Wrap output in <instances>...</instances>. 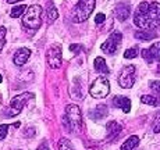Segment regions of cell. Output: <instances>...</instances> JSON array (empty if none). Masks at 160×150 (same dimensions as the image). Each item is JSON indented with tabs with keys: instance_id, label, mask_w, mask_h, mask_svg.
Instances as JSON below:
<instances>
[{
	"instance_id": "277c9868",
	"label": "cell",
	"mask_w": 160,
	"mask_h": 150,
	"mask_svg": "<svg viewBox=\"0 0 160 150\" xmlns=\"http://www.w3.org/2000/svg\"><path fill=\"white\" fill-rule=\"evenodd\" d=\"M95 4H96V0H78L72 8L71 20L77 24L87 21L91 17V14L93 13Z\"/></svg>"
},
{
	"instance_id": "d6986e66",
	"label": "cell",
	"mask_w": 160,
	"mask_h": 150,
	"mask_svg": "<svg viewBox=\"0 0 160 150\" xmlns=\"http://www.w3.org/2000/svg\"><path fill=\"white\" fill-rule=\"evenodd\" d=\"M121 129H122L121 125L117 124L116 121H110L109 124H107V135H109L110 139H112V138H116L120 132H121Z\"/></svg>"
},
{
	"instance_id": "52a82bcc",
	"label": "cell",
	"mask_w": 160,
	"mask_h": 150,
	"mask_svg": "<svg viewBox=\"0 0 160 150\" xmlns=\"http://www.w3.org/2000/svg\"><path fill=\"white\" fill-rule=\"evenodd\" d=\"M46 63H48L49 68H52V70H57L61 67V63H63V53H61L60 45L54 43L48 49V51H46Z\"/></svg>"
},
{
	"instance_id": "8fae6325",
	"label": "cell",
	"mask_w": 160,
	"mask_h": 150,
	"mask_svg": "<svg viewBox=\"0 0 160 150\" xmlns=\"http://www.w3.org/2000/svg\"><path fill=\"white\" fill-rule=\"evenodd\" d=\"M29 57H31V50L29 49L28 47H21L14 53L13 61H14V64L17 67H22L24 64H27V61L29 60Z\"/></svg>"
},
{
	"instance_id": "8992f818",
	"label": "cell",
	"mask_w": 160,
	"mask_h": 150,
	"mask_svg": "<svg viewBox=\"0 0 160 150\" xmlns=\"http://www.w3.org/2000/svg\"><path fill=\"white\" fill-rule=\"evenodd\" d=\"M33 97V93L31 92H25V93H21L18 96H14L13 99L10 100V107L6 110V114L10 115V117H14V115H18L22 109L28 104V102Z\"/></svg>"
},
{
	"instance_id": "9c48e42d",
	"label": "cell",
	"mask_w": 160,
	"mask_h": 150,
	"mask_svg": "<svg viewBox=\"0 0 160 150\" xmlns=\"http://www.w3.org/2000/svg\"><path fill=\"white\" fill-rule=\"evenodd\" d=\"M121 41H122V33L116 31V32H113L112 35L107 38V41L102 45L100 49H102V51H104L106 54H114L117 51V49H118L120 43H121Z\"/></svg>"
},
{
	"instance_id": "4fadbf2b",
	"label": "cell",
	"mask_w": 160,
	"mask_h": 150,
	"mask_svg": "<svg viewBox=\"0 0 160 150\" xmlns=\"http://www.w3.org/2000/svg\"><path fill=\"white\" fill-rule=\"evenodd\" d=\"M46 18H48V24H53L58 18V11L53 0H46Z\"/></svg>"
},
{
	"instance_id": "44dd1931",
	"label": "cell",
	"mask_w": 160,
	"mask_h": 150,
	"mask_svg": "<svg viewBox=\"0 0 160 150\" xmlns=\"http://www.w3.org/2000/svg\"><path fill=\"white\" fill-rule=\"evenodd\" d=\"M141 102H142L143 104H149V106H158L160 103L158 97L152 96V94H143V96L141 97Z\"/></svg>"
},
{
	"instance_id": "4dcf8cb0",
	"label": "cell",
	"mask_w": 160,
	"mask_h": 150,
	"mask_svg": "<svg viewBox=\"0 0 160 150\" xmlns=\"http://www.w3.org/2000/svg\"><path fill=\"white\" fill-rule=\"evenodd\" d=\"M2 79H3V78H2V75H0V82H2Z\"/></svg>"
},
{
	"instance_id": "603a6c76",
	"label": "cell",
	"mask_w": 160,
	"mask_h": 150,
	"mask_svg": "<svg viewBox=\"0 0 160 150\" xmlns=\"http://www.w3.org/2000/svg\"><path fill=\"white\" fill-rule=\"evenodd\" d=\"M138 47L135 46V47H130V49H127V50L124 51V59H127V60H131V59H135V57L138 56Z\"/></svg>"
},
{
	"instance_id": "484cf974",
	"label": "cell",
	"mask_w": 160,
	"mask_h": 150,
	"mask_svg": "<svg viewBox=\"0 0 160 150\" xmlns=\"http://www.w3.org/2000/svg\"><path fill=\"white\" fill-rule=\"evenodd\" d=\"M149 88L155 92V93H160V81H150Z\"/></svg>"
},
{
	"instance_id": "30bf717a",
	"label": "cell",
	"mask_w": 160,
	"mask_h": 150,
	"mask_svg": "<svg viewBox=\"0 0 160 150\" xmlns=\"http://www.w3.org/2000/svg\"><path fill=\"white\" fill-rule=\"evenodd\" d=\"M141 54H142L143 60H145L148 64H152V63H155V61H159L160 60V42H155L150 47L143 49Z\"/></svg>"
},
{
	"instance_id": "5bb4252c",
	"label": "cell",
	"mask_w": 160,
	"mask_h": 150,
	"mask_svg": "<svg viewBox=\"0 0 160 150\" xmlns=\"http://www.w3.org/2000/svg\"><path fill=\"white\" fill-rule=\"evenodd\" d=\"M113 106L121 109L124 113H130L131 110V100L125 96H116L113 99Z\"/></svg>"
},
{
	"instance_id": "7c38bea8",
	"label": "cell",
	"mask_w": 160,
	"mask_h": 150,
	"mask_svg": "<svg viewBox=\"0 0 160 150\" xmlns=\"http://www.w3.org/2000/svg\"><path fill=\"white\" fill-rule=\"evenodd\" d=\"M131 13V7L128 3H118L114 8V15L117 20L120 21H125L128 17H130Z\"/></svg>"
},
{
	"instance_id": "d4e9b609",
	"label": "cell",
	"mask_w": 160,
	"mask_h": 150,
	"mask_svg": "<svg viewBox=\"0 0 160 150\" xmlns=\"http://www.w3.org/2000/svg\"><path fill=\"white\" fill-rule=\"evenodd\" d=\"M152 128H153V132H155V133H159L160 132V110L158 111V114H156Z\"/></svg>"
},
{
	"instance_id": "9a60e30c",
	"label": "cell",
	"mask_w": 160,
	"mask_h": 150,
	"mask_svg": "<svg viewBox=\"0 0 160 150\" xmlns=\"http://www.w3.org/2000/svg\"><path fill=\"white\" fill-rule=\"evenodd\" d=\"M135 39L138 41H152L156 38V32L153 29H141L134 33Z\"/></svg>"
},
{
	"instance_id": "ba28073f",
	"label": "cell",
	"mask_w": 160,
	"mask_h": 150,
	"mask_svg": "<svg viewBox=\"0 0 160 150\" xmlns=\"http://www.w3.org/2000/svg\"><path fill=\"white\" fill-rule=\"evenodd\" d=\"M135 84V67L125 65L118 75V85L122 89H131Z\"/></svg>"
},
{
	"instance_id": "e0dca14e",
	"label": "cell",
	"mask_w": 160,
	"mask_h": 150,
	"mask_svg": "<svg viewBox=\"0 0 160 150\" xmlns=\"http://www.w3.org/2000/svg\"><path fill=\"white\" fill-rule=\"evenodd\" d=\"M89 115H91L92 118H93L95 121L98 120H102V118H104L107 115V107L102 104V106H98L96 109L93 110V111H89Z\"/></svg>"
},
{
	"instance_id": "6da1fadb",
	"label": "cell",
	"mask_w": 160,
	"mask_h": 150,
	"mask_svg": "<svg viewBox=\"0 0 160 150\" xmlns=\"http://www.w3.org/2000/svg\"><path fill=\"white\" fill-rule=\"evenodd\" d=\"M134 24L141 29H155L160 25V3L142 2L134 13Z\"/></svg>"
},
{
	"instance_id": "cb8c5ba5",
	"label": "cell",
	"mask_w": 160,
	"mask_h": 150,
	"mask_svg": "<svg viewBox=\"0 0 160 150\" xmlns=\"http://www.w3.org/2000/svg\"><path fill=\"white\" fill-rule=\"evenodd\" d=\"M6 35H7V29L4 27H0V51L3 50L6 45Z\"/></svg>"
},
{
	"instance_id": "7a4b0ae2",
	"label": "cell",
	"mask_w": 160,
	"mask_h": 150,
	"mask_svg": "<svg viewBox=\"0 0 160 150\" xmlns=\"http://www.w3.org/2000/svg\"><path fill=\"white\" fill-rule=\"evenodd\" d=\"M42 22H43V8L39 4L29 6L21 20L22 28L29 32H36L42 27Z\"/></svg>"
},
{
	"instance_id": "f1b7e54d",
	"label": "cell",
	"mask_w": 160,
	"mask_h": 150,
	"mask_svg": "<svg viewBox=\"0 0 160 150\" xmlns=\"http://www.w3.org/2000/svg\"><path fill=\"white\" fill-rule=\"evenodd\" d=\"M38 150H49L48 142H46V140H43V142L41 143V146H39V148H38Z\"/></svg>"
},
{
	"instance_id": "5b68a950",
	"label": "cell",
	"mask_w": 160,
	"mask_h": 150,
	"mask_svg": "<svg viewBox=\"0 0 160 150\" xmlns=\"http://www.w3.org/2000/svg\"><path fill=\"white\" fill-rule=\"evenodd\" d=\"M89 93L95 99H103L110 93V82L104 75H99L89 86Z\"/></svg>"
},
{
	"instance_id": "83f0119b",
	"label": "cell",
	"mask_w": 160,
	"mask_h": 150,
	"mask_svg": "<svg viewBox=\"0 0 160 150\" xmlns=\"http://www.w3.org/2000/svg\"><path fill=\"white\" fill-rule=\"evenodd\" d=\"M104 20H106V15H104L103 13H99V14H96V17H95V22L99 25V24H102L104 22Z\"/></svg>"
},
{
	"instance_id": "ac0fdd59",
	"label": "cell",
	"mask_w": 160,
	"mask_h": 150,
	"mask_svg": "<svg viewBox=\"0 0 160 150\" xmlns=\"http://www.w3.org/2000/svg\"><path fill=\"white\" fill-rule=\"evenodd\" d=\"M138 145H139V138L137 135H132L121 145V150H134Z\"/></svg>"
},
{
	"instance_id": "ffe728a7",
	"label": "cell",
	"mask_w": 160,
	"mask_h": 150,
	"mask_svg": "<svg viewBox=\"0 0 160 150\" xmlns=\"http://www.w3.org/2000/svg\"><path fill=\"white\" fill-rule=\"evenodd\" d=\"M27 6H24V4H20V6H15V7H13V10L10 11V15L13 18H20L21 15H24L25 14V11H27Z\"/></svg>"
},
{
	"instance_id": "7402d4cb",
	"label": "cell",
	"mask_w": 160,
	"mask_h": 150,
	"mask_svg": "<svg viewBox=\"0 0 160 150\" xmlns=\"http://www.w3.org/2000/svg\"><path fill=\"white\" fill-rule=\"evenodd\" d=\"M58 150H74V148L68 139L61 138V139L58 140Z\"/></svg>"
},
{
	"instance_id": "4316f807",
	"label": "cell",
	"mask_w": 160,
	"mask_h": 150,
	"mask_svg": "<svg viewBox=\"0 0 160 150\" xmlns=\"http://www.w3.org/2000/svg\"><path fill=\"white\" fill-rule=\"evenodd\" d=\"M7 129H8V125L7 124H2L0 125V140L4 139L7 136Z\"/></svg>"
},
{
	"instance_id": "3957f363",
	"label": "cell",
	"mask_w": 160,
	"mask_h": 150,
	"mask_svg": "<svg viewBox=\"0 0 160 150\" xmlns=\"http://www.w3.org/2000/svg\"><path fill=\"white\" fill-rule=\"evenodd\" d=\"M63 124L67 129H70L71 132H78L82 127V115L81 110L78 106L75 104H68L64 110L63 115Z\"/></svg>"
},
{
	"instance_id": "2e32d148",
	"label": "cell",
	"mask_w": 160,
	"mask_h": 150,
	"mask_svg": "<svg viewBox=\"0 0 160 150\" xmlns=\"http://www.w3.org/2000/svg\"><path fill=\"white\" fill-rule=\"evenodd\" d=\"M93 67H95V71H98L99 74H109V68H107L106 60L103 57H96L93 60Z\"/></svg>"
},
{
	"instance_id": "f546056e",
	"label": "cell",
	"mask_w": 160,
	"mask_h": 150,
	"mask_svg": "<svg viewBox=\"0 0 160 150\" xmlns=\"http://www.w3.org/2000/svg\"><path fill=\"white\" fill-rule=\"evenodd\" d=\"M18 2H22V0H7L8 4H14V3H18Z\"/></svg>"
},
{
	"instance_id": "1f68e13d",
	"label": "cell",
	"mask_w": 160,
	"mask_h": 150,
	"mask_svg": "<svg viewBox=\"0 0 160 150\" xmlns=\"http://www.w3.org/2000/svg\"><path fill=\"white\" fill-rule=\"evenodd\" d=\"M159 102H160V99H159Z\"/></svg>"
}]
</instances>
